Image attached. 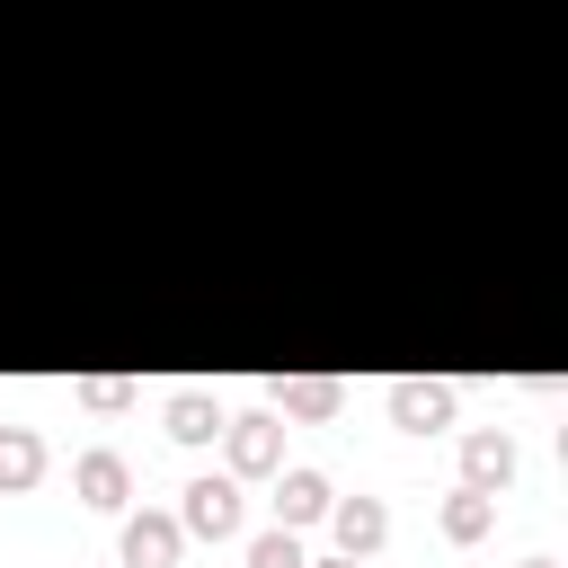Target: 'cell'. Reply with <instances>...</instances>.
I'll list each match as a JSON object with an SVG mask.
<instances>
[{
	"label": "cell",
	"instance_id": "6da1fadb",
	"mask_svg": "<svg viewBox=\"0 0 568 568\" xmlns=\"http://www.w3.org/2000/svg\"><path fill=\"white\" fill-rule=\"evenodd\" d=\"M390 417H399L408 435H435V426L453 417V390H435V382H399V390H390Z\"/></svg>",
	"mask_w": 568,
	"mask_h": 568
},
{
	"label": "cell",
	"instance_id": "7a4b0ae2",
	"mask_svg": "<svg viewBox=\"0 0 568 568\" xmlns=\"http://www.w3.org/2000/svg\"><path fill=\"white\" fill-rule=\"evenodd\" d=\"M186 524H195V532H231V524H240V497H231L222 479H195V488H186Z\"/></svg>",
	"mask_w": 568,
	"mask_h": 568
},
{
	"label": "cell",
	"instance_id": "3957f363",
	"mask_svg": "<svg viewBox=\"0 0 568 568\" xmlns=\"http://www.w3.org/2000/svg\"><path fill=\"white\" fill-rule=\"evenodd\" d=\"M231 453H240V470H266V462H275V426H266V417H240Z\"/></svg>",
	"mask_w": 568,
	"mask_h": 568
},
{
	"label": "cell",
	"instance_id": "277c9868",
	"mask_svg": "<svg viewBox=\"0 0 568 568\" xmlns=\"http://www.w3.org/2000/svg\"><path fill=\"white\" fill-rule=\"evenodd\" d=\"M80 488H89L98 506H115V497H124V462H115V453H89V462H80Z\"/></svg>",
	"mask_w": 568,
	"mask_h": 568
},
{
	"label": "cell",
	"instance_id": "5b68a950",
	"mask_svg": "<svg viewBox=\"0 0 568 568\" xmlns=\"http://www.w3.org/2000/svg\"><path fill=\"white\" fill-rule=\"evenodd\" d=\"M169 550H178V532H169V524H133V532H124V559H133V568H160Z\"/></svg>",
	"mask_w": 568,
	"mask_h": 568
},
{
	"label": "cell",
	"instance_id": "8992f818",
	"mask_svg": "<svg viewBox=\"0 0 568 568\" xmlns=\"http://www.w3.org/2000/svg\"><path fill=\"white\" fill-rule=\"evenodd\" d=\"M320 506H328V479H320V470H293V479H284V515L302 524V515H320Z\"/></svg>",
	"mask_w": 568,
	"mask_h": 568
},
{
	"label": "cell",
	"instance_id": "52a82bcc",
	"mask_svg": "<svg viewBox=\"0 0 568 568\" xmlns=\"http://www.w3.org/2000/svg\"><path fill=\"white\" fill-rule=\"evenodd\" d=\"M169 435H186V444H204V435H213V399H195V390H186V399L169 408Z\"/></svg>",
	"mask_w": 568,
	"mask_h": 568
},
{
	"label": "cell",
	"instance_id": "ba28073f",
	"mask_svg": "<svg viewBox=\"0 0 568 568\" xmlns=\"http://www.w3.org/2000/svg\"><path fill=\"white\" fill-rule=\"evenodd\" d=\"M337 532H346V550H373V541H382V506H364V497H355V506L337 515Z\"/></svg>",
	"mask_w": 568,
	"mask_h": 568
},
{
	"label": "cell",
	"instance_id": "9c48e42d",
	"mask_svg": "<svg viewBox=\"0 0 568 568\" xmlns=\"http://www.w3.org/2000/svg\"><path fill=\"white\" fill-rule=\"evenodd\" d=\"M36 462H44V453H36V435H0V479H9V488H18V479H36Z\"/></svg>",
	"mask_w": 568,
	"mask_h": 568
},
{
	"label": "cell",
	"instance_id": "30bf717a",
	"mask_svg": "<svg viewBox=\"0 0 568 568\" xmlns=\"http://www.w3.org/2000/svg\"><path fill=\"white\" fill-rule=\"evenodd\" d=\"M506 470H515L506 435H479V444H470V479H506Z\"/></svg>",
	"mask_w": 568,
	"mask_h": 568
},
{
	"label": "cell",
	"instance_id": "8fae6325",
	"mask_svg": "<svg viewBox=\"0 0 568 568\" xmlns=\"http://www.w3.org/2000/svg\"><path fill=\"white\" fill-rule=\"evenodd\" d=\"M248 568H302V541H293V532H266V541L248 550Z\"/></svg>",
	"mask_w": 568,
	"mask_h": 568
},
{
	"label": "cell",
	"instance_id": "7c38bea8",
	"mask_svg": "<svg viewBox=\"0 0 568 568\" xmlns=\"http://www.w3.org/2000/svg\"><path fill=\"white\" fill-rule=\"evenodd\" d=\"M444 524H453V532H462V541H470V532H479V524H488V497H462V506H453V515H444Z\"/></svg>",
	"mask_w": 568,
	"mask_h": 568
},
{
	"label": "cell",
	"instance_id": "4fadbf2b",
	"mask_svg": "<svg viewBox=\"0 0 568 568\" xmlns=\"http://www.w3.org/2000/svg\"><path fill=\"white\" fill-rule=\"evenodd\" d=\"M532 568H550V559H532Z\"/></svg>",
	"mask_w": 568,
	"mask_h": 568
}]
</instances>
